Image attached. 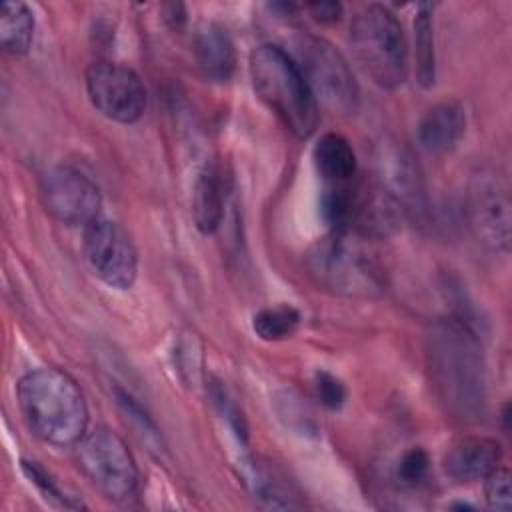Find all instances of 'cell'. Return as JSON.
Masks as SVG:
<instances>
[{
	"mask_svg": "<svg viewBox=\"0 0 512 512\" xmlns=\"http://www.w3.org/2000/svg\"><path fill=\"white\" fill-rule=\"evenodd\" d=\"M350 44L362 70L380 88L392 90L406 80V36L398 18L386 6H364L352 18Z\"/></svg>",
	"mask_w": 512,
	"mask_h": 512,
	"instance_id": "5",
	"label": "cell"
},
{
	"mask_svg": "<svg viewBox=\"0 0 512 512\" xmlns=\"http://www.w3.org/2000/svg\"><path fill=\"white\" fill-rule=\"evenodd\" d=\"M192 220L202 234H214L224 218V186L220 174L204 168L192 186Z\"/></svg>",
	"mask_w": 512,
	"mask_h": 512,
	"instance_id": "16",
	"label": "cell"
},
{
	"mask_svg": "<svg viewBox=\"0 0 512 512\" xmlns=\"http://www.w3.org/2000/svg\"><path fill=\"white\" fill-rule=\"evenodd\" d=\"M76 464L104 498L124 502L136 494L138 466L116 432L108 428L86 432L76 444Z\"/></svg>",
	"mask_w": 512,
	"mask_h": 512,
	"instance_id": "6",
	"label": "cell"
},
{
	"mask_svg": "<svg viewBox=\"0 0 512 512\" xmlns=\"http://www.w3.org/2000/svg\"><path fill=\"white\" fill-rule=\"evenodd\" d=\"M16 396L26 426L44 444L70 448L86 434L88 406L84 394L64 370H30L20 378Z\"/></svg>",
	"mask_w": 512,
	"mask_h": 512,
	"instance_id": "2",
	"label": "cell"
},
{
	"mask_svg": "<svg viewBox=\"0 0 512 512\" xmlns=\"http://www.w3.org/2000/svg\"><path fill=\"white\" fill-rule=\"evenodd\" d=\"M468 220L476 238L498 252L510 248V194L496 174H480L468 192Z\"/></svg>",
	"mask_w": 512,
	"mask_h": 512,
	"instance_id": "11",
	"label": "cell"
},
{
	"mask_svg": "<svg viewBox=\"0 0 512 512\" xmlns=\"http://www.w3.org/2000/svg\"><path fill=\"white\" fill-rule=\"evenodd\" d=\"M22 468H24L26 476L30 478V482H34V484L42 490V494H44L46 498H52L54 502H58L60 506H66V508L74 506V504H70V500H68L70 496L62 494L60 488L54 484V480H52L40 466H36L34 462H24Z\"/></svg>",
	"mask_w": 512,
	"mask_h": 512,
	"instance_id": "25",
	"label": "cell"
},
{
	"mask_svg": "<svg viewBox=\"0 0 512 512\" xmlns=\"http://www.w3.org/2000/svg\"><path fill=\"white\" fill-rule=\"evenodd\" d=\"M300 320V312L292 304H276L256 312L252 328L262 340L278 342L290 338L298 330Z\"/></svg>",
	"mask_w": 512,
	"mask_h": 512,
	"instance_id": "20",
	"label": "cell"
},
{
	"mask_svg": "<svg viewBox=\"0 0 512 512\" xmlns=\"http://www.w3.org/2000/svg\"><path fill=\"white\" fill-rule=\"evenodd\" d=\"M34 36V14L24 2H4L0 10V44L10 54H26Z\"/></svg>",
	"mask_w": 512,
	"mask_h": 512,
	"instance_id": "17",
	"label": "cell"
},
{
	"mask_svg": "<svg viewBox=\"0 0 512 512\" xmlns=\"http://www.w3.org/2000/svg\"><path fill=\"white\" fill-rule=\"evenodd\" d=\"M298 52V66L316 104L336 114L354 112L358 106V86L344 56L322 38H304Z\"/></svg>",
	"mask_w": 512,
	"mask_h": 512,
	"instance_id": "7",
	"label": "cell"
},
{
	"mask_svg": "<svg viewBox=\"0 0 512 512\" xmlns=\"http://www.w3.org/2000/svg\"><path fill=\"white\" fill-rule=\"evenodd\" d=\"M86 92L92 106L108 120L132 124L146 108V88L140 76L118 62H94L86 70Z\"/></svg>",
	"mask_w": 512,
	"mask_h": 512,
	"instance_id": "8",
	"label": "cell"
},
{
	"mask_svg": "<svg viewBox=\"0 0 512 512\" xmlns=\"http://www.w3.org/2000/svg\"><path fill=\"white\" fill-rule=\"evenodd\" d=\"M414 66L416 80L422 88H430L436 80V54H434V30L432 8L422 4L414 18Z\"/></svg>",
	"mask_w": 512,
	"mask_h": 512,
	"instance_id": "18",
	"label": "cell"
},
{
	"mask_svg": "<svg viewBox=\"0 0 512 512\" xmlns=\"http://www.w3.org/2000/svg\"><path fill=\"white\" fill-rule=\"evenodd\" d=\"M500 444L486 436L458 438L444 456V472L456 482L484 480L500 466Z\"/></svg>",
	"mask_w": 512,
	"mask_h": 512,
	"instance_id": "12",
	"label": "cell"
},
{
	"mask_svg": "<svg viewBox=\"0 0 512 512\" xmlns=\"http://www.w3.org/2000/svg\"><path fill=\"white\" fill-rule=\"evenodd\" d=\"M84 256L98 280L114 290H128L138 274V254L128 232L106 218L84 228Z\"/></svg>",
	"mask_w": 512,
	"mask_h": 512,
	"instance_id": "9",
	"label": "cell"
},
{
	"mask_svg": "<svg viewBox=\"0 0 512 512\" xmlns=\"http://www.w3.org/2000/svg\"><path fill=\"white\" fill-rule=\"evenodd\" d=\"M250 78L260 102L298 138L318 124V104L298 62L274 44L258 46L250 56Z\"/></svg>",
	"mask_w": 512,
	"mask_h": 512,
	"instance_id": "4",
	"label": "cell"
},
{
	"mask_svg": "<svg viewBox=\"0 0 512 512\" xmlns=\"http://www.w3.org/2000/svg\"><path fill=\"white\" fill-rule=\"evenodd\" d=\"M486 504L492 510H510V472L506 468H494L484 478Z\"/></svg>",
	"mask_w": 512,
	"mask_h": 512,
	"instance_id": "23",
	"label": "cell"
},
{
	"mask_svg": "<svg viewBox=\"0 0 512 512\" xmlns=\"http://www.w3.org/2000/svg\"><path fill=\"white\" fill-rule=\"evenodd\" d=\"M316 392H318L320 402L328 410H338L346 400L344 384L336 376H332L330 372H324V370L316 374Z\"/></svg>",
	"mask_w": 512,
	"mask_h": 512,
	"instance_id": "24",
	"label": "cell"
},
{
	"mask_svg": "<svg viewBox=\"0 0 512 512\" xmlns=\"http://www.w3.org/2000/svg\"><path fill=\"white\" fill-rule=\"evenodd\" d=\"M314 166L326 186L352 184L356 178V154L352 144L336 132H326L318 138L312 150Z\"/></svg>",
	"mask_w": 512,
	"mask_h": 512,
	"instance_id": "15",
	"label": "cell"
},
{
	"mask_svg": "<svg viewBox=\"0 0 512 512\" xmlns=\"http://www.w3.org/2000/svg\"><path fill=\"white\" fill-rule=\"evenodd\" d=\"M194 56L204 78L228 82L236 70V50L226 28L206 22L196 30Z\"/></svg>",
	"mask_w": 512,
	"mask_h": 512,
	"instance_id": "14",
	"label": "cell"
},
{
	"mask_svg": "<svg viewBox=\"0 0 512 512\" xmlns=\"http://www.w3.org/2000/svg\"><path fill=\"white\" fill-rule=\"evenodd\" d=\"M432 388L452 418L476 422L486 408V370L482 348L466 322L438 320L426 346Z\"/></svg>",
	"mask_w": 512,
	"mask_h": 512,
	"instance_id": "1",
	"label": "cell"
},
{
	"mask_svg": "<svg viewBox=\"0 0 512 512\" xmlns=\"http://www.w3.org/2000/svg\"><path fill=\"white\" fill-rule=\"evenodd\" d=\"M318 286L348 298H378L386 290L384 266L370 238L356 232H330L306 258Z\"/></svg>",
	"mask_w": 512,
	"mask_h": 512,
	"instance_id": "3",
	"label": "cell"
},
{
	"mask_svg": "<svg viewBox=\"0 0 512 512\" xmlns=\"http://www.w3.org/2000/svg\"><path fill=\"white\" fill-rule=\"evenodd\" d=\"M46 210L66 226H88L100 218L102 194L82 172L70 166L50 168L40 182Z\"/></svg>",
	"mask_w": 512,
	"mask_h": 512,
	"instance_id": "10",
	"label": "cell"
},
{
	"mask_svg": "<svg viewBox=\"0 0 512 512\" xmlns=\"http://www.w3.org/2000/svg\"><path fill=\"white\" fill-rule=\"evenodd\" d=\"M246 482L250 486L252 496L264 508H300L296 496H292L290 488L282 482V478H278L266 468L250 464L246 472Z\"/></svg>",
	"mask_w": 512,
	"mask_h": 512,
	"instance_id": "19",
	"label": "cell"
},
{
	"mask_svg": "<svg viewBox=\"0 0 512 512\" xmlns=\"http://www.w3.org/2000/svg\"><path fill=\"white\" fill-rule=\"evenodd\" d=\"M116 402H118V408L122 412V418L132 428L136 438L142 444H146V448L150 452H154L156 456H162V452H164L162 436H160L158 428L154 426V422L148 418V414L140 408V404L124 390H116Z\"/></svg>",
	"mask_w": 512,
	"mask_h": 512,
	"instance_id": "21",
	"label": "cell"
},
{
	"mask_svg": "<svg viewBox=\"0 0 512 512\" xmlns=\"http://www.w3.org/2000/svg\"><path fill=\"white\" fill-rule=\"evenodd\" d=\"M466 132V112L458 102L446 100L434 104L420 118L416 128L418 144L430 154L452 150Z\"/></svg>",
	"mask_w": 512,
	"mask_h": 512,
	"instance_id": "13",
	"label": "cell"
},
{
	"mask_svg": "<svg viewBox=\"0 0 512 512\" xmlns=\"http://www.w3.org/2000/svg\"><path fill=\"white\" fill-rule=\"evenodd\" d=\"M430 468V458L426 454V450L422 448H410L402 454V458L398 460V468H396V476L402 484L406 486H414L418 482H422L428 474Z\"/></svg>",
	"mask_w": 512,
	"mask_h": 512,
	"instance_id": "22",
	"label": "cell"
},
{
	"mask_svg": "<svg viewBox=\"0 0 512 512\" xmlns=\"http://www.w3.org/2000/svg\"><path fill=\"white\" fill-rule=\"evenodd\" d=\"M306 8L312 14V18L322 24H332L342 16V6L338 2H314V4H308Z\"/></svg>",
	"mask_w": 512,
	"mask_h": 512,
	"instance_id": "26",
	"label": "cell"
}]
</instances>
